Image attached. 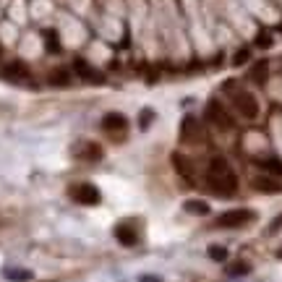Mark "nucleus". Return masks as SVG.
<instances>
[{"mask_svg":"<svg viewBox=\"0 0 282 282\" xmlns=\"http://www.w3.org/2000/svg\"><path fill=\"white\" fill-rule=\"evenodd\" d=\"M99 125H102V131L110 134V136H123V134L128 131V120H125V115H120V113H107Z\"/></svg>","mask_w":282,"mask_h":282,"instance_id":"423d86ee","label":"nucleus"},{"mask_svg":"<svg viewBox=\"0 0 282 282\" xmlns=\"http://www.w3.org/2000/svg\"><path fill=\"white\" fill-rule=\"evenodd\" d=\"M207 186L220 196H233L238 191V175L225 157H212L207 162Z\"/></svg>","mask_w":282,"mask_h":282,"instance_id":"f257e3e1","label":"nucleus"},{"mask_svg":"<svg viewBox=\"0 0 282 282\" xmlns=\"http://www.w3.org/2000/svg\"><path fill=\"white\" fill-rule=\"evenodd\" d=\"M207 120H209L212 125H217V128H225V131H230V128H233L230 113L222 107V102H217V99H212V102L207 105Z\"/></svg>","mask_w":282,"mask_h":282,"instance_id":"39448f33","label":"nucleus"},{"mask_svg":"<svg viewBox=\"0 0 282 282\" xmlns=\"http://www.w3.org/2000/svg\"><path fill=\"white\" fill-rule=\"evenodd\" d=\"M248 55H251L248 50H241V53L235 55V60H233V63H235V66H241V63H246V60H248Z\"/></svg>","mask_w":282,"mask_h":282,"instance_id":"412c9836","label":"nucleus"},{"mask_svg":"<svg viewBox=\"0 0 282 282\" xmlns=\"http://www.w3.org/2000/svg\"><path fill=\"white\" fill-rule=\"evenodd\" d=\"M68 193H71V199H73L76 204H84V207H94V204L102 201L99 188L92 186V183H76V186H71Z\"/></svg>","mask_w":282,"mask_h":282,"instance_id":"20e7f679","label":"nucleus"},{"mask_svg":"<svg viewBox=\"0 0 282 282\" xmlns=\"http://www.w3.org/2000/svg\"><path fill=\"white\" fill-rule=\"evenodd\" d=\"M253 220H256V212H253V209L238 207V209H227V212H222L220 217H217V227L238 230V227H246V225L253 222Z\"/></svg>","mask_w":282,"mask_h":282,"instance_id":"7ed1b4c3","label":"nucleus"},{"mask_svg":"<svg viewBox=\"0 0 282 282\" xmlns=\"http://www.w3.org/2000/svg\"><path fill=\"white\" fill-rule=\"evenodd\" d=\"M172 160H175V167H178V172H181V175H186V178H191V175H193V165H191V162H188L186 157L175 155Z\"/></svg>","mask_w":282,"mask_h":282,"instance_id":"2eb2a0df","label":"nucleus"},{"mask_svg":"<svg viewBox=\"0 0 282 282\" xmlns=\"http://www.w3.org/2000/svg\"><path fill=\"white\" fill-rule=\"evenodd\" d=\"M248 264L246 262H235V264H230L227 267V274H233V277H241V274H248Z\"/></svg>","mask_w":282,"mask_h":282,"instance_id":"a211bd4d","label":"nucleus"},{"mask_svg":"<svg viewBox=\"0 0 282 282\" xmlns=\"http://www.w3.org/2000/svg\"><path fill=\"white\" fill-rule=\"evenodd\" d=\"M256 45H259V47H269V45H272V37H269V34H262V37L256 39Z\"/></svg>","mask_w":282,"mask_h":282,"instance_id":"4be33fe9","label":"nucleus"},{"mask_svg":"<svg viewBox=\"0 0 282 282\" xmlns=\"http://www.w3.org/2000/svg\"><path fill=\"white\" fill-rule=\"evenodd\" d=\"M267 73H269L267 60H259L256 66L251 68V81H256V84H264V81H267Z\"/></svg>","mask_w":282,"mask_h":282,"instance_id":"ddd939ff","label":"nucleus"},{"mask_svg":"<svg viewBox=\"0 0 282 282\" xmlns=\"http://www.w3.org/2000/svg\"><path fill=\"white\" fill-rule=\"evenodd\" d=\"M45 39H47V50H50V53H58V50H60V42H58L55 32H45Z\"/></svg>","mask_w":282,"mask_h":282,"instance_id":"aec40b11","label":"nucleus"},{"mask_svg":"<svg viewBox=\"0 0 282 282\" xmlns=\"http://www.w3.org/2000/svg\"><path fill=\"white\" fill-rule=\"evenodd\" d=\"M181 141H186V144L201 141V123H199V118H193V115L183 118V123H181Z\"/></svg>","mask_w":282,"mask_h":282,"instance_id":"0eeeda50","label":"nucleus"},{"mask_svg":"<svg viewBox=\"0 0 282 282\" xmlns=\"http://www.w3.org/2000/svg\"><path fill=\"white\" fill-rule=\"evenodd\" d=\"M115 238H118L123 246H136V243H139V233H136V227H134V225H128V222H120V225L115 227Z\"/></svg>","mask_w":282,"mask_h":282,"instance_id":"1a4fd4ad","label":"nucleus"},{"mask_svg":"<svg viewBox=\"0 0 282 282\" xmlns=\"http://www.w3.org/2000/svg\"><path fill=\"white\" fill-rule=\"evenodd\" d=\"M209 259H214V262H227V251L222 246H212L209 248Z\"/></svg>","mask_w":282,"mask_h":282,"instance_id":"6ab92c4d","label":"nucleus"},{"mask_svg":"<svg viewBox=\"0 0 282 282\" xmlns=\"http://www.w3.org/2000/svg\"><path fill=\"white\" fill-rule=\"evenodd\" d=\"M183 209H186L188 214H199V217L209 214V204H207V201H201V199H191V201H186V204H183Z\"/></svg>","mask_w":282,"mask_h":282,"instance_id":"f8f14e48","label":"nucleus"},{"mask_svg":"<svg viewBox=\"0 0 282 282\" xmlns=\"http://www.w3.org/2000/svg\"><path fill=\"white\" fill-rule=\"evenodd\" d=\"M68 81H71V76H68V71H63V68L50 73V84H60V86H66Z\"/></svg>","mask_w":282,"mask_h":282,"instance_id":"f3484780","label":"nucleus"},{"mask_svg":"<svg viewBox=\"0 0 282 282\" xmlns=\"http://www.w3.org/2000/svg\"><path fill=\"white\" fill-rule=\"evenodd\" d=\"M253 188L262 191V193H279V191H282V183H277L274 178H256V181H253Z\"/></svg>","mask_w":282,"mask_h":282,"instance_id":"9b49d317","label":"nucleus"},{"mask_svg":"<svg viewBox=\"0 0 282 282\" xmlns=\"http://www.w3.org/2000/svg\"><path fill=\"white\" fill-rule=\"evenodd\" d=\"M73 151H76V157L84 160V162H97V160H102V149H99V144H94V141H84V144H79Z\"/></svg>","mask_w":282,"mask_h":282,"instance_id":"6e6552de","label":"nucleus"},{"mask_svg":"<svg viewBox=\"0 0 282 282\" xmlns=\"http://www.w3.org/2000/svg\"><path fill=\"white\" fill-rule=\"evenodd\" d=\"M0 53H3V47H0Z\"/></svg>","mask_w":282,"mask_h":282,"instance_id":"393cba45","label":"nucleus"},{"mask_svg":"<svg viewBox=\"0 0 282 282\" xmlns=\"http://www.w3.org/2000/svg\"><path fill=\"white\" fill-rule=\"evenodd\" d=\"M6 277L13 279V282H27L32 274H29L27 269H6Z\"/></svg>","mask_w":282,"mask_h":282,"instance_id":"dca6fc26","label":"nucleus"},{"mask_svg":"<svg viewBox=\"0 0 282 282\" xmlns=\"http://www.w3.org/2000/svg\"><path fill=\"white\" fill-rule=\"evenodd\" d=\"M139 282H160V277H141Z\"/></svg>","mask_w":282,"mask_h":282,"instance_id":"5701e85b","label":"nucleus"},{"mask_svg":"<svg viewBox=\"0 0 282 282\" xmlns=\"http://www.w3.org/2000/svg\"><path fill=\"white\" fill-rule=\"evenodd\" d=\"M3 76H6V79H11V81H24V79L29 76V68L24 66V63L13 60V63H8V66L3 68Z\"/></svg>","mask_w":282,"mask_h":282,"instance_id":"9d476101","label":"nucleus"},{"mask_svg":"<svg viewBox=\"0 0 282 282\" xmlns=\"http://www.w3.org/2000/svg\"><path fill=\"white\" fill-rule=\"evenodd\" d=\"M225 89L233 94V97H230V99H233V107H235V113L241 115L243 120H256V118H259V102H256V97H253L251 92L235 89L233 81L225 84Z\"/></svg>","mask_w":282,"mask_h":282,"instance_id":"f03ea898","label":"nucleus"},{"mask_svg":"<svg viewBox=\"0 0 282 282\" xmlns=\"http://www.w3.org/2000/svg\"><path fill=\"white\" fill-rule=\"evenodd\" d=\"M262 167L269 172V175H282V160H277V157H267V160H262Z\"/></svg>","mask_w":282,"mask_h":282,"instance_id":"4468645a","label":"nucleus"},{"mask_svg":"<svg viewBox=\"0 0 282 282\" xmlns=\"http://www.w3.org/2000/svg\"><path fill=\"white\" fill-rule=\"evenodd\" d=\"M277 256H279V259H282V248H279V251H277Z\"/></svg>","mask_w":282,"mask_h":282,"instance_id":"b1692460","label":"nucleus"}]
</instances>
